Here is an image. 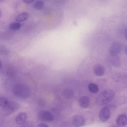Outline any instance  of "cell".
<instances>
[{"instance_id": "17", "label": "cell", "mask_w": 127, "mask_h": 127, "mask_svg": "<svg viewBox=\"0 0 127 127\" xmlns=\"http://www.w3.org/2000/svg\"><path fill=\"white\" fill-rule=\"evenodd\" d=\"M63 95L65 98L69 99L73 96V93L72 91L69 89L64 90L63 92Z\"/></svg>"}, {"instance_id": "9", "label": "cell", "mask_w": 127, "mask_h": 127, "mask_svg": "<svg viewBox=\"0 0 127 127\" xmlns=\"http://www.w3.org/2000/svg\"><path fill=\"white\" fill-rule=\"evenodd\" d=\"M27 117V114L26 113L21 112L16 117L15 119L16 122L18 125L23 124L26 121Z\"/></svg>"}, {"instance_id": "22", "label": "cell", "mask_w": 127, "mask_h": 127, "mask_svg": "<svg viewBox=\"0 0 127 127\" xmlns=\"http://www.w3.org/2000/svg\"><path fill=\"white\" fill-rule=\"evenodd\" d=\"M124 52L125 54L127 55V45L125 48Z\"/></svg>"}, {"instance_id": "4", "label": "cell", "mask_w": 127, "mask_h": 127, "mask_svg": "<svg viewBox=\"0 0 127 127\" xmlns=\"http://www.w3.org/2000/svg\"><path fill=\"white\" fill-rule=\"evenodd\" d=\"M19 106V105L17 102L10 101L7 107L2 109V111L4 114L9 115L16 111L18 109Z\"/></svg>"}, {"instance_id": "1", "label": "cell", "mask_w": 127, "mask_h": 127, "mask_svg": "<svg viewBox=\"0 0 127 127\" xmlns=\"http://www.w3.org/2000/svg\"><path fill=\"white\" fill-rule=\"evenodd\" d=\"M12 92L16 96L22 99L28 98L31 94L29 87L23 84H18L14 85L12 89Z\"/></svg>"}, {"instance_id": "15", "label": "cell", "mask_w": 127, "mask_h": 127, "mask_svg": "<svg viewBox=\"0 0 127 127\" xmlns=\"http://www.w3.org/2000/svg\"><path fill=\"white\" fill-rule=\"evenodd\" d=\"M88 88L89 91L92 93H96L99 90V88L98 86L93 83H90L88 85Z\"/></svg>"}, {"instance_id": "16", "label": "cell", "mask_w": 127, "mask_h": 127, "mask_svg": "<svg viewBox=\"0 0 127 127\" xmlns=\"http://www.w3.org/2000/svg\"><path fill=\"white\" fill-rule=\"evenodd\" d=\"M44 4L43 1L41 0H38L33 3V7L36 10H39L42 9L43 7Z\"/></svg>"}, {"instance_id": "7", "label": "cell", "mask_w": 127, "mask_h": 127, "mask_svg": "<svg viewBox=\"0 0 127 127\" xmlns=\"http://www.w3.org/2000/svg\"><path fill=\"white\" fill-rule=\"evenodd\" d=\"M72 121L74 125L76 127L83 126L85 123V119L83 116L79 115L75 116L73 118Z\"/></svg>"}, {"instance_id": "19", "label": "cell", "mask_w": 127, "mask_h": 127, "mask_svg": "<svg viewBox=\"0 0 127 127\" xmlns=\"http://www.w3.org/2000/svg\"><path fill=\"white\" fill-rule=\"evenodd\" d=\"M48 127L49 126L47 125L44 123L39 124L37 126V127Z\"/></svg>"}, {"instance_id": "6", "label": "cell", "mask_w": 127, "mask_h": 127, "mask_svg": "<svg viewBox=\"0 0 127 127\" xmlns=\"http://www.w3.org/2000/svg\"><path fill=\"white\" fill-rule=\"evenodd\" d=\"M122 49L121 44L119 42H114L112 44L110 48V53L111 56L117 55Z\"/></svg>"}, {"instance_id": "10", "label": "cell", "mask_w": 127, "mask_h": 127, "mask_svg": "<svg viewBox=\"0 0 127 127\" xmlns=\"http://www.w3.org/2000/svg\"><path fill=\"white\" fill-rule=\"evenodd\" d=\"M79 104L80 106L83 108L88 107L90 103V99L87 96H83L81 97L79 99Z\"/></svg>"}, {"instance_id": "20", "label": "cell", "mask_w": 127, "mask_h": 127, "mask_svg": "<svg viewBox=\"0 0 127 127\" xmlns=\"http://www.w3.org/2000/svg\"><path fill=\"white\" fill-rule=\"evenodd\" d=\"M25 3L27 4H30L34 2L35 0H23Z\"/></svg>"}, {"instance_id": "12", "label": "cell", "mask_w": 127, "mask_h": 127, "mask_svg": "<svg viewBox=\"0 0 127 127\" xmlns=\"http://www.w3.org/2000/svg\"><path fill=\"white\" fill-rule=\"evenodd\" d=\"M110 62L111 64L116 67H119L121 65L120 59L118 55L114 56H111Z\"/></svg>"}, {"instance_id": "14", "label": "cell", "mask_w": 127, "mask_h": 127, "mask_svg": "<svg viewBox=\"0 0 127 127\" xmlns=\"http://www.w3.org/2000/svg\"><path fill=\"white\" fill-rule=\"evenodd\" d=\"M10 101L6 97L1 96L0 98V106L2 109H3L8 105Z\"/></svg>"}, {"instance_id": "11", "label": "cell", "mask_w": 127, "mask_h": 127, "mask_svg": "<svg viewBox=\"0 0 127 127\" xmlns=\"http://www.w3.org/2000/svg\"><path fill=\"white\" fill-rule=\"evenodd\" d=\"M93 70L96 75L101 76L104 74L105 69L104 67L102 65L98 64L95 65L94 67Z\"/></svg>"}, {"instance_id": "18", "label": "cell", "mask_w": 127, "mask_h": 127, "mask_svg": "<svg viewBox=\"0 0 127 127\" xmlns=\"http://www.w3.org/2000/svg\"><path fill=\"white\" fill-rule=\"evenodd\" d=\"M21 26V24L18 22H12L10 24L9 27L11 30L17 31L20 29Z\"/></svg>"}, {"instance_id": "13", "label": "cell", "mask_w": 127, "mask_h": 127, "mask_svg": "<svg viewBox=\"0 0 127 127\" xmlns=\"http://www.w3.org/2000/svg\"><path fill=\"white\" fill-rule=\"evenodd\" d=\"M29 17V14L27 12H23L19 14L15 18V21L18 22L26 21Z\"/></svg>"}, {"instance_id": "8", "label": "cell", "mask_w": 127, "mask_h": 127, "mask_svg": "<svg viewBox=\"0 0 127 127\" xmlns=\"http://www.w3.org/2000/svg\"><path fill=\"white\" fill-rule=\"evenodd\" d=\"M117 124L120 126H123L127 125V115L123 113L119 115L116 120Z\"/></svg>"}, {"instance_id": "5", "label": "cell", "mask_w": 127, "mask_h": 127, "mask_svg": "<svg viewBox=\"0 0 127 127\" xmlns=\"http://www.w3.org/2000/svg\"><path fill=\"white\" fill-rule=\"evenodd\" d=\"M99 115L100 120L103 122H105L110 117V110L107 107H104L101 109Z\"/></svg>"}, {"instance_id": "21", "label": "cell", "mask_w": 127, "mask_h": 127, "mask_svg": "<svg viewBox=\"0 0 127 127\" xmlns=\"http://www.w3.org/2000/svg\"><path fill=\"white\" fill-rule=\"evenodd\" d=\"M125 35L126 38L127 39V28L125 30Z\"/></svg>"}, {"instance_id": "2", "label": "cell", "mask_w": 127, "mask_h": 127, "mask_svg": "<svg viewBox=\"0 0 127 127\" xmlns=\"http://www.w3.org/2000/svg\"><path fill=\"white\" fill-rule=\"evenodd\" d=\"M115 95L114 92L111 90H106L102 92L98 96L96 100L97 105L102 106L111 101Z\"/></svg>"}, {"instance_id": "3", "label": "cell", "mask_w": 127, "mask_h": 127, "mask_svg": "<svg viewBox=\"0 0 127 127\" xmlns=\"http://www.w3.org/2000/svg\"><path fill=\"white\" fill-rule=\"evenodd\" d=\"M39 119L41 121L45 122H50L53 121L54 117L50 112L46 111H40L38 114Z\"/></svg>"}]
</instances>
